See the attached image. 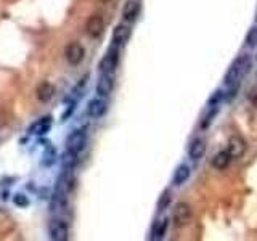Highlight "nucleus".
I'll return each mask as SVG.
<instances>
[{"instance_id":"nucleus-1","label":"nucleus","mask_w":257,"mask_h":241,"mask_svg":"<svg viewBox=\"0 0 257 241\" xmlns=\"http://www.w3.org/2000/svg\"><path fill=\"white\" fill-rule=\"evenodd\" d=\"M251 66H252L251 56H249V55L238 56V58L231 63V66L227 71V74H225V79H223L225 85L230 87V85L239 84V80L243 79L249 71H251Z\"/></svg>"},{"instance_id":"nucleus-2","label":"nucleus","mask_w":257,"mask_h":241,"mask_svg":"<svg viewBox=\"0 0 257 241\" xmlns=\"http://www.w3.org/2000/svg\"><path fill=\"white\" fill-rule=\"evenodd\" d=\"M117 63H119V50H117V45L114 44L112 47H109L108 53L103 56L101 61H100V71L101 74H112L117 68Z\"/></svg>"},{"instance_id":"nucleus-3","label":"nucleus","mask_w":257,"mask_h":241,"mask_svg":"<svg viewBox=\"0 0 257 241\" xmlns=\"http://www.w3.org/2000/svg\"><path fill=\"white\" fill-rule=\"evenodd\" d=\"M172 220L175 223V227H185L191 220V206L185 201L177 203L172 212Z\"/></svg>"},{"instance_id":"nucleus-4","label":"nucleus","mask_w":257,"mask_h":241,"mask_svg":"<svg viewBox=\"0 0 257 241\" xmlns=\"http://www.w3.org/2000/svg\"><path fill=\"white\" fill-rule=\"evenodd\" d=\"M48 233H50V238L55 241H66L69 238V228L64 220H52L50 227H48Z\"/></svg>"},{"instance_id":"nucleus-5","label":"nucleus","mask_w":257,"mask_h":241,"mask_svg":"<svg viewBox=\"0 0 257 241\" xmlns=\"http://www.w3.org/2000/svg\"><path fill=\"white\" fill-rule=\"evenodd\" d=\"M85 142H87V137H85V132L84 131H74L66 140V148L68 151H72V153H77L82 151L84 147H85Z\"/></svg>"},{"instance_id":"nucleus-6","label":"nucleus","mask_w":257,"mask_h":241,"mask_svg":"<svg viewBox=\"0 0 257 241\" xmlns=\"http://www.w3.org/2000/svg\"><path fill=\"white\" fill-rule=\"evenodd\" d=\"M246 148H247V145H246L243 137H239V135L230 137V140H228V153H230L231 158H243L244 153H246Z\"/></svg>"},{"instance_id":"nucleus-7","label":"nucleus","mask_w":257,"mask_h":241,"mask_svg":"<svg viewBox=\"0 0 257 241\" xmlns=\"http://www.w3.org/2000/svg\"><path fill=\"white\" fill-rule=\"evenodd\" d=\"M64 55H66V60L68 63L71 64H79L80 61L84 60V55H85V50H84V47L77 44V42H72L66 47V50H64Z\"/></svg>"},{"instance_id":"nucleus-8","label":"nucleus","mask_w":257,"mask_h":241,"mask_svg":"<svg viewBox=\"0 0 257 241\" xmlns=\"http://www.w3.org/2000/svg\"><path fill=\"white\" fill-rule=\"evenodd\" d=\"M104 29V21L100 15H93L85 23V31L90 37H100Z\"/></svg>"},{"instance_id":"nucleus-9","label":"nucleus","mask_w":257,"mask_h":241,"mask_svg":"<svg viewBox=\"0 0 257 241\" xmlns=\"http://www.w3.org/2000/svg\"><path fill=\"white\" fill-rule=\"evenodd\" d=\"M132 36V29L128 24H117L114 28V32H112V42L116 45H124L128 42V39Z\"/></svg>"},{"instance_id":"nucleus-10","label":"nucleus","mask_w":257,"mask_h":241,"mask_svg":"<svg viewBox=\"0 0 257 241\" xmlns=\"http://www.w3.org/2000/svg\"><path fill=\"white\" fill-rule=\"evenodd\" d=\"M140 13V2L139 0H127L122 8V18L127 23H132L137 20V16Z\"/></svg>"},{"instance_id":"nucleus-11","label":"nucleus","mask_w":257,"mask_h":241,"mask_svg":"<svg viewBox=\"0 0 257 241\" xmlns=\"http://www.w3.org/2000/svg\"><path fill=\"white\" fill-rule=\"evenodd\" d=\"M112 87H114L112 74H101L98 82H96V93L100 96H108L112 92Z\"/></svg>"},{"instance_id":"nucleus-12","label":"nucleus","mask_w":257,"mask_h":241,"mask_svg":"<svg viewBox=\"0 0 257 241\" xmlns=\"http://www.w3.org/2000/svg\"><path fill=\"white\" fill-rule=\"evenodd\" d=\"M87 112L92 117H101L104 112H106V101H104L103 98L90 100L88 101V106H87Z\"/></svg>"},{"instance_id":"nucleus-13","label":"nucleus","mask_w":257,"mask_h":241,"mask_svg":"<svg viewBox=\"0 0 257 241\" xmlns=\"http://www.w3.org/2000/svg\"><path fill=\"white\" fill-rule=\"evenodd\" d=\"M188 153H190V158L193 161L201 159V158L204 156V153H206V142L203 139H195V140L191 142V145H190Z\"/></svg>"},{"instance_id":"nucleus-14","label":"nucleus","mask_w":257,"mask_h":241,"mask_svg":"<svg viewBox=\"0 0 257 241\" xmlns=\"http://www.w3.org/2000/svg\"><path fill=\"white\" fill-rule=\"evenodd\" d=\"M190 174H191V169L187 164H180L179 167L175 169L172 183L175 185V187H180V185H183L185 182L190 179Z\"/></svg>"},{"instance_id":"nucleus-15","label":"nucleus","mask_w":257,"mask_h":241,"mask_svg":"<svg viewBox=\"0 0 257 241\" xmlns=\"http://www.w3.org/2000/svg\"><path fill=\"white\" fill-rule=\"evenodd\" d=\"M36 93H37V98L40 100V101H50L52 100V96H53V93H55V87L50 84V82H42L39 87H37V90H36Z\"/></svg>"},{"instance_id":"nucleus-16","label":"nucleus","mask_w":257,"mask_h":241,"mask_svg":"<svg viewBox=\"0 0 257 241\" xmlns=\"http://www.w3.org/2000/svg\"><path fill=\"white\" fill-rule=\"evenodd\" d=\"M230 161H231V156H230L228 150H227V151H220V153H217V155L214 156V159H212V166H214L215 169H219V171H222V169H227V167H228Z\"/></svg>"},{"instance_id":"nucleus-17","label":"nucleus","mask_w":257,"mask_h":241,"mask_svg":"<svg viewBox=\"0 0 257 241\" xmlns=\"http://www.w3.org/2000/svg\"><path fill=\"white\" fill-rule=\"evenodd\" d=\"M167 230V219H159L153 223L151 228V239H163Z\"/></svg>"},{"instance_id":"nucleus-18","label":"nucleus","mask_w":257,"mask_h":241,"mask_svg":"<svg viewBox=\"0 0 257 241\" xmlns=\"http://www.w3.org/2000/svg\"><path fill=\"white\" fill-rule=\"evenodd\" d=\"M50 126H52L50 117H44V119H40V120H37V123L32 124L31 129H29V132H31V134H39V135H42V134H45V132L50 131Z\"/></svg>"},{"instance_id":"nucleus-19","label":"nucleus","mask_w":257,"mask_h":241,"mask_svg":"<svg viewBox=\"0 0 257 241\" xmlns=\"http://www.w3.org/2000/svg\"><path fill=\"white\" fill-rule=\"evenodd\" d=\"M169 203H171V190H164L158 201V209L159 211H164V209L169 206Z\"/></svg>"},{"instance_id":"nucleus-20","label":"nucleus","mask_w":257,"mask_h":241,"mask_svg":"<svg viewBox=\"0 0 257 241\" xmlns=\"http://www.w3.org/2000/svg\"><path fill=\"white\" fill-rule=\"evenodd\" d=\"M76 163H77L76 153H72V151H66V153H64V156H63V166H64V167L71 169Z\"/></svg>"},{"instance_id":"nucleus-21","label":"nucleus","mask_w":257,"mask_h":241,"mask_svg":"<svg viewBox=\"0 0 257 241\" xmlns=\"http://www.w3.org/2000/svg\"><path fill=\"white\" fill-rule=\"evenodd\" d=\"M246 45H249V47H257V26L251 28L247 34H246Z\"/></svg>"},{"instance_id":"nucleus-22","label":"nucleus","mask_w":257,"mask_h":241,"mask_svg":"<svg viewBox=\"0 0 257 241\" xmlns=\"http://www.w3.org/2000/svg\"><path fill=\"white\" fill-rule=\"evenodd\" d=\"M220 98H222V92L220 90H215L212 95H211V98H209V106H217L219 104V101H220Z\"/></svg>"},{"instance_id":"nucleus-23","label":"nucleus","mask_w":257,"mask_h":241,"mask_svg":"<svg viewBox=\"0 0 257 241\" xmlns=\"http://www.w3.org/2000/svg\"><path fill=\"white\" fill-rule=\"evenodd\" d=\"M215 112H217V108L214 109V106H212V109L207 112L206 117H204V120L201 123V127H207L209 124H211V123H212V119H214V116H215Z\"/></svg>"},{"instance_id":"nucleus-24","label":"nucleus","mask_w":257,"mask_h":241,"mask_svg":"<svg viewBox=\"0 0 257 241\" xmlns=\"http://www.w3.org/2000/svg\"><path fill=\"white\" fill-rule=\"evenodd\" d=\"M13 201H15V204H16V206H21V207H26V206L29 204L28 198L24 196V195H16Z\"/></svg>"},{"instance_id":"nucleus-25","label":"nucleus","mask_w":257,"mask_h":241,"mask_svg":"<svg viewBox=\"0 0 257 241\" xmlns=\"http://www.w3.org/2000/svg\"><path fill=\"white\" fill-rule=\"evenodd\" d=\"M53 158H55V150L53 148H48L45 153V159H44V164L45 166H50L53 163Z\"/></svg>"},{"instance_id":"nucleus-26","label":"nucleus","mask_w":257,"mask_h":241,"mask_svg":"<svg viewBox=\"0 0 257 241\" xmlns=\"http://www.w3.org/2000/svg\"><path fill=\"white\" fill-rule=\"evenodd\" d=\"M101 2H109V0H101Z\"/></svg>"},{"instance_id":"nucleus-27","label":"nucleus","mask_w":257,"mask_h":241,"mask_svg":"<svg viewBox=\"0 0 257 241\" xmlns=\"http://www.w3.org/2000/svg\"><path fill=\"white\" fill-rule=\"evenodd\" d=\"M255 20H257V16H255Z\"/></svg>"}]
</instances>
